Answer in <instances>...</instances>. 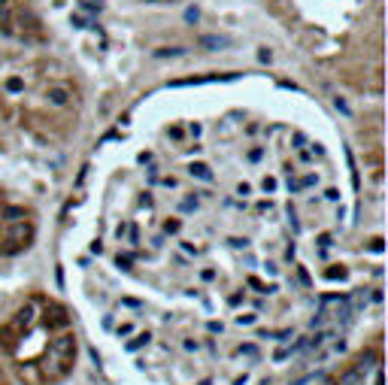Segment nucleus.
<instances>
[{"label": "nucleus", "instance_id": "nucleus-16", "mask_svg": "<svg viewBox=\"0 0 388 385\" xmlns=\"http://www.w3.org/2000/svg\"><path fill=\"white\" fill-rule=\"evenodd\" d=\"M133 331H137V324H133V321H125V324H119V328H115V334H119V337H128V334H133Z\"/></svg>", "mask_w": 388, "mask_h": 385}, {"label": "nucleus", "instance_id": "nucleus-21", "mask_svg": "<svg viewBox=\"0 0 388 385\" xmlns=\"http://www.w3.org/2000/svg\"><path fill=\"white\" fill-rule=\"evenodd\" d=\"M146 3H161V0H146Z\"/></svg>", "mask_w": 388, "mask_h": 385}, {"label": "nucleus", "instance_id": "nucleus-10", "mask_svg": "<svg viewBox=\"0 0 388 385\" xmlns=\"http://www.w3.org/2000/svg\"><path fill=\"white\" fill-rule=\"evenodd\" d=\"M188 173H191V176H197V179H203V182H212V173H209V164H203V161H197V164H191V167H188Z\"/></svg>", "mask_w": 388, "mask_h": 385}, {"label": "nucleus", "instance_id": "nucleus-18", "mask_svg": "<svg viewBox=\"0 0 388 385\" xmlns=\"http://www.w3.org/2000/svg\"><path fill=\"white\" fill-rule=\"evenodd\" d=\"M115 261H119V267H130V255H119Z\"/></svg>", "mask_w": 388, "mask_h": 385}, {"label": "nucleus", "instance_id": "nucleus-23", "mask_svg": "<svg viewBox=\"0 0 388 385\" xmlns=\"http://www.w3.org/2000/svg\"><path fill=\"white\" fill-rule=\"evenodd\" d=\"M3 3H6V0H0V6H3Z\"/></svg>", "mask_w": 388, "mask_h": 385}, {"label": "nucleus", "instance_id": "nucleus-17", "mask_svg": "<svg viewBox=\"0 0 388 385\" xmlns=\"http://www.w3.org/2000/svg\"><path fill=\"white\" fill-rule=\"evenodd\" d=\"M197 18H200V12H197V9H185V22H197Z\"/></svg>", "mask_w": 388, "mask_h": 385}, {"label": "nucleus", "instance_id": "nucleus-5", "mask_svg": "<svg viewBox=\"0 0 388 385\" xmlns=\"http://www.w3.org/2000/svg\"><path fill=\"white\" fill-rule=\"evenodd\" d=\"M18 337H22V331H18L12 321H9V324H3V328H0V349L12 355V352H15V346H18Z\"/></svg>", "mask_w": 388, "mask_h": 385}, {"label": "nucleus", "instance_id": "nucleus-11", "mask_svg": "<svg viewBox=\"0 0 388 385\" xmlns=\"http://www.w3.org/2000/svg\"><path fill=\"white\" fill-rule=\"evenodd\" d=\"M227 43H230L227 36H200V46H206L209 52H212V49H222V46H227Z\"/></svg>", "mask_w": 388, "mask_h": 385}, {"label": "nucleus", "instance_id": "nucleus-3", "mask_svg": "<svg viewBox=\"0 0 388 385\" xmlns=\"http://www.w3.org/2000/svg\"><path fill=\"white\" fill-rule=\"evenodd\" d=\"M46 100H49L52 106H67V103L73 100V88H70L67 82H55V85L46 88Z\"/></svg>", "mask_w": 388, "mask_h": 385}, {"label": "nucleus", "instance_id": "nucleus-6", "mask_svg": "<svg viewBox=\"0 0 388 385\" xmlns=\"http://www.w3.org/2000/svg\"><path fill=\"white\" fill-rule=\"evenodd\" d=\"M18 376H22L28 385H40L43 382V373H40V367H33V364H22V367H18Z\"/></svg>", "mask_w": 388, "mask_h": 385}, {"label": "nucleus", "instance_id": "nucleus-1", "mask_svg": "<svg viewBox=\"0 0 388 385\" xmlns=\"http://www.w3.org/2000/svg\"><path fill=\"white\" fill-rule=\"evenodd\" d=\"M0 240L6 243L3 252H18V249H25V246L33 240V225L25 222V219H22V222H3Z\"/></svg>", "mask_w": 388, "mask_h": 385}, {"label": "nucleus", "instance_id": "nucleus-12", "mask_svg": "<svg viewBox=\"0 0 388 385\" xmlns=\"http://www.w3.org/2000/svg\"><path fill=\"white\" fill-rule=\"evenodd\" d=\"M361 376H364V370H349V373H346V376H343V379H340V385H358L361 382Z\"/></svg>", "mask_w": 388, "mask_h": 385}, {"label": "nucleus", "instance_id": "nucleus-22", "mask_svg": "<svg viewBox=\"0 0 388 385\" xmlns=\"http://www.w3.org/2000/svg\"><path fill=\"white\" fill-rule=\"evenodd\" d=\"M0 203H3V194H0Z\"/></svg>", "mask_w": 388, "mask_h": 385}, {"label": "nucleus", "instance_id": "nucleus-8", "mask_svg": "<svg viewBox=\"0 0 388 385\" xmlns=\"http://www.w3.org/2000/svg\"><path fill=\"white\" fill-rule=\"evenodd\" d=\"M0 219L3 222H22V219H28V213H25V206H3Z\"/></svg>", "mask_w": 388, "mask_h": 385}, {"label": "nucleus", "instance_id": "nucleus-20", "mask_svg": "<svg viewBox=\"0 0 388 385\" xmlns=\"http://www.w3.org/2000/svg\"><path fill=\"white\" fill-rule=\"evenodd\" d=\"M276 188V179H264V191H273Z\"/></svg>", "mask_w": 388, "mask_h": 385}, {"label": "nucleus", "instance_id": "nucleus-4", "mask_svg": "<svg viewBox=\"0 0 388 385\" xmlns=\"http://www.w3.org/2000/svg\"><path fill=\"white\" fill-rule=\"evenodd\" d=\"M43 321H46V328H67V324H70V316H67L64 306H58V303H46Z\"/></svg>", "mask_w": 388, "mask_h": 385}, {"label": "nucleus", "instance_id": "nucleus-7", "mask_svg": "<svg viewBox=\"0 0 388 385\" xmlns=\"http://www.w3.org/2000/svg\"><path fill=\"white\" fill-rule=\"evenodd\" d=\"M12 324H15V328H18V331L25 334V331H28V328L33 324V306H25V310H18V313H15V319H12Z\"/></svg>", "mask_w": 388, "mask_h": 385}, {"label": "nucleus", "instance_id": "nucleus-2", "mask_svg": "<svg viewBox=\"0 0 388 385\" xmlns=\"http://www.w3.org/2000/svg\"><path fill=\"white\" fill-rule=\"evenodd\" d=\"M49 352H55L58 358L73 361V358H76V337H73V334H61V337H55V340L49 343Z\"/></svg>", "mask_w": 388, "mask_h": 385}, {"label": "nucleus", "instance_id": "nucleus-19", "mask_svg": "<svg viewBox=\"0 0 388 385\" xmlns=\"http://www.w3.org/2000/svg\"><path fill=\"white\" fill-rule=\"evenodd\" d=\"M258 58H261V61H264V64H267V61H270L273 55H270V49H261V52H258Z\"/></svg>", "mask_w": 388, "mask_h": 385}, {"label": "nucleus", "instance_id": "nucleus-13", "mask_svg": "<svg viewBox=\"0 0 388 385\" xmlns=\"http://www.w3.org/2000/svg\"><path fill=\"white\" fill-rule=\"evenodd\" d=\"M179 230H182V222L179 219H167L164 222V234H179Z\"/></svg>", "mask_w": 388, "mask_h": 385}, {"label": "nucleus", "instance_id": "nucleus-15", "mask_svg": "<svg viewBox=\"0 0 388 385\" xmlns=\"http://www.w3.org/2000/svg\"><path fill=\"white\" fill-rule=\"evenodd\" d=\"M146 343H149V331H146V334H137V337L130 340L128 349H140V346H146Z\"/></svg>", "mask_w": 388, "mask_h": 385}, {"label": "nucleus", "instance_id": "nucleus-14", "mask_svg": "<svg viewBox=\"0 0 388 385\" xmlns=\"http://www.w3.org/2000/svg\"><path fill=\"white\" fill-rule=\"evenodd\" d=\"M22 88H25V79H18V76L6 79V91H22Z\"/></svg>", "mask_w": 388, "mask_h": 385}, {"label": "nucleus", "instance_id": "nucleus-9", "mask_svg": "<svg viewBox=\"0 0 388 385\" xmlns=\"http://www.w3.org/2000/svg\"><path fill=\"white\" fill-rule=\"evenodd\" d=\"M15 18H12V9H9V3H3L0 6V31H6V33H15Z\"/></svg>", "mask_w": 388, "mask_h": 385}]
</instances>
